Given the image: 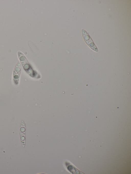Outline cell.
Returning a JSON list of instances; mask_svg holds the SVG:
<instances>
[{"label": "cell", "instance_id": "3957f363", "mask_svg": "<svg viewBox=\"0 0 131 174\" xmlns=\"http://www.w3.org/2000/svg\"><path fill=\"white\" fill-rule=\"evenodd\" d=\"M26 126L24 121L22 120L20 126V137L21 145L24 147L25 145Z\"/></svg>", "mask_w": 131, "mask_h": 174}, {"label": "cell", "instance_id": "277c9868", "mask_svg": "<svg viewBox=\"0 0 131 174\" xmlns=\"http://www.w3.org/2000/svg\"><path fill=\"white\" fill-rule=\"evenodd\" d=\"M21 71V66L19 62L15 66L13 72V77L15 84H17L19 80Z\"/></svg>", "mask_w": 131, "mask_h": 174}, {"label": "cell", "instance_id": "6da1fadb", "mask_svg": "<svg viewBox=\"0 0 131 174\" xmlns=\"http://www.w3.org/2000/svg\"><path fill=\"white\" fill-rule=\"evenodd\" d=\"M18 55L19 59L25 71L29 75L32 74V70L25 57L21 52H18Z\"/></svg>", "mask_w": 131, "mask_h": 174}, {"label": "cell", "instance_id": "7a4b0ae2", "mask_svg": "<svg viewBox=\"0 0 131 174\" xmlns=\"http://www.w3.org/2000/svg\"><path fill=\"white\" fill-rule=\"evenodd\" d=\"M82 33L83 39L87 44L94 51H98L96 46L87 32L84 30H82Z\"/></svg>", "mask_w": 131, "mask_h": 174}]
</instances>
